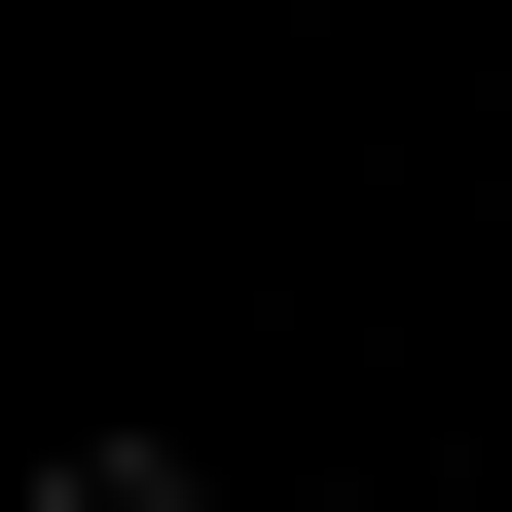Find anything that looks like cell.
Segmentation results:
<instances>
[{"instance_id":"6da1fadb","label":"cell","mask_w":512,"mask_h":512,"mask_svg":"<svg viewBox=\"0 0 512 512\" xmlns=\"http://www.w3.org/2000/svg\"><path fill=\"white\" fill-rule=\"evenodd\" d=\"M37 512H220V476H183V439H37Z\"/></svg>"}]
</instances>
